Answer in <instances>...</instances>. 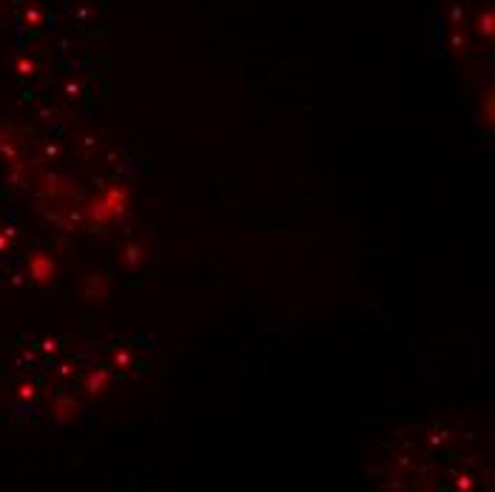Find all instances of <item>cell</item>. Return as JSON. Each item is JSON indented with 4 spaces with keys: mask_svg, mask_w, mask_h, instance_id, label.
<instances>
[{
    "mask_svg": "<svg viewBox=\"0 0 495 492\" xmlns=\"http://www.w3.org/2000/svg\"><path fill=\"white\" fill-rule=\"evenodd\" d=\"M106 382H109V376H106V370H100V373H94V376H91L88 390H91V393H103V390H106Z\"/></svg>",
    "mask_w": 495,
    "mask_h": 492,
    "instance_id": "277c9868",
    "label": "cell"
},
{
    "mask_svg": "<svg viewBox=\"0 0 495 492\" xmlns=\"http://www.w3.org/2000/svg\"><path fill=\"white\" fill-rule=\"evenodd\" d=\"M100 199L109 205V211L114 214V219H120L125 211H128L131 193H128V188H125V185H111V188H106V193H103Z\"/></svg>",
    "mask_w": 495,
    "mask_h": 492,
    "instance_id": "7a4b0ae2",
    "label": "cell"
},
{
    "mask_svg": "<svg viewBox=\"0 0 495 492\" xmlns=\"http://www.w3.org/2000/svg\"><path fill=\"white\" fill-rule=\"evenodd\" d=\"M3 247H9V239H3V236H0V250H3Z\"/></svg>",
    "mask_w": 495,
    "mask_h": 492,
    "instance_id": "5b68a950",
    "label": "cell"
},
{
    "mask_svg": "<svg viewBox=\"0 0 495 492\" xmlns=\"http://www.w3.org/2000/svg\"><path fill=\"white\" fill-rule=\"evenodd\" d=\"M26 271L31 276V282L34 285H52L57 279V262L46 253V250H34V253H28L26 259Z\"/></svg>",
    "mask_w": 495,
    "mask_h": 492,
    "instance_id": "6da1fadb",
    "label": "cell"
},
{
    "mask_svg": "<svg viewBox=\"0 0 495 492\" xmlns=\"http://www.w3.org/2000/svg\"><path fill=\"white\" fill-rule=\"evenodd\" d=\"M120 265L125 271H139L145 265V247L142 245H125L120 253Z\"/></svg>",
    "mask_w": 495,
    "mask_h": 492,
    "instance_id": "3957f363",
    "label": "cell"
}]
</instances>
